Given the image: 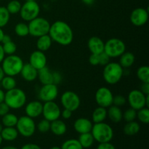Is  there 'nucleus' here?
I'll list each match as a JSON object with an SVG mask.
<instances>
[{
  "mask_svg": "<svg viewBox=\"0 0 149 149\" xmlns=\"http://www.w3.org/2000/svg\"><path fill=\"white\" fill-rule=\"evenodd\" d=\"M49 149H61V147L59 146H52V148H50Z\"/></svg>",
  "mask_w": 149,
  "mask_h": 149,
  "instance_id": "obj_57",
  "label": "nucleus"
},
{
  "mask_svg": "<svg viewBox=\"0 0 149 149\" xmlns=\"http://www.w3.org/2000/svg\"><path fill=\"white\" fill-rule=\"evenodd\" d=\"M10 107L4 102L0 103V116H3L10 112Z\"/></svg>",
  "mask_w": 149,
  "mask_h": 149,
  "instance_id": "obj_44",
  "label": "nucleus"
},
{
  "mask_svg": "<svg viewBox=\"0 0 149 149\" xmlns=\"http://www.w3.org/2000/svg\"><path fill=\"white\" fill-rule=\"evenodd\" d=\"M52 78H53V84L58 85V84L62 81V76L61 74L58 71H54L52 72Z\"/></svg>",
  "mask_w": 149,
  "mask_h": 149,
  "instance_id": "obj_45",
  "label": "nucleus"
},
{
  "mask_svg": "<svg viewBox=\"0 0 149 149\" xmlns=\"http://www.w3.org/2000/svg\"><path fill=\"white\" fill-rule=\"evenodd\" d=\"M1 117V124L4 127H15L18 119L16 115L10 112Z\"/></svg>",
  "mask_w": 149,
  "mask_h": 149,
  "instance_id": "obj_31",
  "label": "nucleus"
},
{
  "mask_svg": "<svg viewBox=\"0 0 149 149\" xmlns=\"http://www.w3.org/2000/svg\"><path fill=\"white\" fill-rule=\"evenodd\" d=\"M61 103L65 109L75 111L79 108L81 100L78 95L73 91H65L61 97Z\"/></svg>",
  "mask_w": 149,
  "mask_h": 149,
  "instance_id": "obj_11",
  "label": "nucleus"
},
{
  "mask_svg": "<svg viewBox=\"0 0 149 149\" xmlns=\"http://www.w3.org/2000/svg\"><path fill=\"white\" fill-rule=\"evenodd\" d=\"M3 128H4V126L2 125V124H0V133H1V130H3Z\"/></svg>",
  "mask_w": 149,
  "mask_h": 149,
  "instance_id": "obj_58",
  "label": "nucleus"
},
{
  "mask_svg": "<svg viewBox=\"0 0 149 149\" xmlns=\"http://www.w3.org/2000/svg\"><path fill=\"white\" fill-rule=\"evenodd\" d=\"M105 42L98 36H92L87 42V47L93 54H100L104 52Z\"/></svg>",
  "mask_w": 149,
  "mask_h": 149,
  "instance_id": "obj_19",
  "label": "nucleus"
},
{
  "mask_svg": "<svg viewBox=\"0 0 149 149\" xmlns=\"http://www.w3.org/2000/svg\"><path fill=\"white\" fill-rule=\"evenodd\" d=\"M113 95L111 90L108 87H100L96 91L95 99L98 106L108 109L113 104Z\"/></svg>",
  "mask_w": 149,
  "mask_h": 149,
  "instance_id": "obj_12",
  "label": "nucleus"
},
{
  "mask_svg": "<svg viewBox=\"0 0 149 149\" xmlns=\"http://www.w3.org/2000/svg\"><path fill=\"white\" fill-rule=\"evenodd\" d=\"M20 74L25 81L31 82L37 79L38 70L32 66L30 63L24 64Z\"/></svg>",
  "mask_w": 149,
  "mask_h": 149,
  "instance_id": "obj_20",
  "label": "nucleus"
},
{
  "mask_svg": "<svg viewBox=\"0 0 149 149\" xmlns=\"http://www.w3.org/2000/svg\"><path fill=\"white\" fill-rule=\"evenodd\" d=\"M141 90L143 93L147 95H149V83H142V85H141Z\"/></svg>",
  "mask_w": 149,
  "mask_h": 149,
  "instance_id": "obj_49",
  "label": "nucleus"
},
{
  "mask_svg": "<svg viewBox=\"0 0 149 149\" xmlns=\"http://www.w3.org/2000/svg\"><path fill=\"white\" fill-rule=\"evenodd\" d=\"M52 43V40L51 39L49 34L44 35V36L38 37V39L36 43V48H37L38 50L45 52L51 47Z\"/></svg>",
  "mask_w": 149,
  "mask_h": 149,
  "instance_id": "obj_24",
  "label": "nucleus"
},
{
  "mask_svg": "<svg viewBox=\"0 0 149 149\" xmlns=\"http://www.w3.org/2000/svg\"><path fill=\"white\" fill-rule=\"evenodd\" d=\"M81 1L86 5H92L95 2V0H81Z\"/></svg>",
  "mask_w": 149,
  "mask_h": 149,
  "instance_id": "obj_53",
  "label": "nucleus"
},
{
  "mask_svg": "<svg viewBox=\"0 0 149 149\" xmlns=\"http://www.w3.org/2000/svg\"><path fill=\"white\" fill-rule=\"evenodd\" d=\"M2 138H1V135H0V146H1V143H2Z\"/></svg>",
  "mask_w": 149,
  "mask_h": 149,
  "instance_id": "obj_59",
  "label": "nucleus"
},
{
  "mask_svg": "<svg viewBox=\"0 0 149 149\" xmlns=\"http://www.w3.org/2000/svg\"><path fill=\"white\" fill-rule=\"evenodd\" d=\"M99 57H100V65L105 66L110 62V58L106 52H103L99 54Z\"/></svg>",
  "mask_w": 149,
  "mask_h": 149,
  "instance_id": "obj_43",
  "label": "nucleus"
},
{
  "mask_svg": "<svg viewBox=\"0 0 149 149\" xmlns=\"http://www.w3.org/2000/svg\"><path fill=\"white\" fill-rule=\"evenodd\" d=\"M137 77L142 83H149V67L142 65L137 71Z\"/></svg>",
  "mask_w": 149,
  "mask_h": 149,
  "instance_id": "obj_32",
  "label": "nucleus"
},
{
  "mask_svg": "<svg viewBox=\"0 0 149 149\" xmlns=\"http://www.w3.org/2000/svg\"><path fill=\"white\" fill-rule=\"evenodd\" d=\"M0 82H1V87L6 91L15 88L16 84H17V82H16V80L15 79L14 77L6 75L3 77V79Z\"/></svg>",
  "mask_w": 149,
  "mask_h": 149,
  "instance_id": "obj_30",
  "label": "nucleus"
},
{
  "mask_svg": "<svg viewBox=\"0 0 149 149\" xmlns=\"http://www.w3.org/2000/svg\"><path fill=\"white\" fill-rule=\"evenodd\" d=\"M4 95H5V93L4 90L0 89V103L4 101Z\"/></svg>",
  "mask_w": 149,
  "mask_h": 149,
  "instance_id": "obj_52",
  "label": "nucleus"
},
{
  "mask_svg": "<svg viewBox=\"0 0 149 149\" xmlns=\"http://www.w3.org/2000/svg\"><path fill=\"white\" fill-rule=\"evenodd\" d=\"M42 109H43V103L39 100H33L25 106V113L26 116L34 119L39 117L42 113Z\"/></svg>",
  "mask_w": 149,
  "mask_h": 149,
  "instance_id": "obj_17",
  "label": "nucleus"
},
{
  "mask_svg": "<svg viewBox=\"0 0 149 149\" xmlns=\"http://www.w3.org/2000/svg\"><path fill=\"white\" fill-rule=\"evenodd\" d=\"M27 1H36V0H26Z\"/></svg>",
  "mask_w": 149,
  "mask_h": 149,
  "instance_id": "obj_60",
  "label": "nucleus"
},
{
  "mask_svg": "<svg viewBox=\"0 0 149 149\" xmlns=\"http://www.w3.org/2000/svg\"><path fill=\"white\" fill-rule=\"evenodd\" d=\"M97 149H116V147L110 142L100 143L97 146Z\"/></svg>",
  "mask_w": 149,
  "mask_h": 149,
  "instance_id": "obj_46",
  "label": "nucleus"
},
{
  "mask_svg": "<svg viewBox=\"0 0 149 149\" xmlns=\"http://www.w3.org/2000/svg\"><path fill=\"white\" fill-rule=\"evenodd\" d=\"M21 6V3L18 0H11V1L8 2L6 8L8 10L9 13L10 15H15L20 13Z\"/></svg>",
  "mask_w": 149,
  "mask_h": 149,
  "instance_id": "obj_35",
  "label": "nucleus"
},
{
  "mask_svg": "<svg viewBox=\"0 0 149 149\" xmlns=\"http://www.w3.org/2000/svg\"><path fill=\"white\" fill-rule=\"evenodd\" d=\"M1 149H18L17 147L13 146H4Z\"/></svg>",
  "mask_w": 149,
  "mask_h": 149,
  "instance_id": "obj_55",
  "label": "nucleus"
},
{
  "mask_svg": "<svg viewBox=\"0 0 149 149\" xmlns=\"http://www.w3.org/2000/svg\"><path fill=\"white\" fill-rule=\"evenodd\" d=\"M137 118V111L135 109L130 108L127 109L122 114V119L125 121L126 122H132L135 121Z\"/></svg>",
  "mask_w": 149,
  "mask_h": 149,
  "instance_id": "obj_39",
  "label": "nucleus"
},
{
  "mask_svg": "<svg viewBox=\"0 0 149 149\" xmlns=\"http://www.w3.org/2000/svg\"><path fill=\"white\" fill-rule=\"evenodd\" d=\"M10 41H12L10 36H9V35H7V34H4L2 39H1V43L4 44V43H7V42H10Z\"/></svg>",
  "mask_w": 149,
  "mask_h": 149,
  "instance_id": "obj_50",
  "label": "nucleus"
},
{
  "mask_svg": "<svg viewBox=\"0 0 149 149\" xmlns=\"http://www.w3.org/2000/svg\"><path fill=\"white\" fill-rule=\"evenodd\" d=\"M93 125V122L90 119L81 117L76 119L74 123V128L79 134H83L91 132Z\"/></svg>",
  "mask_w": 149,
  "mask_h": 149,
  "instance_id": "obj_18",
  "label": "nucleus"
},
{
  "mask_svg": "<svg viewBox=\"0 0 149 149\" xmlns=\"http://www.w3.org/2000/svg\"><path fill=\"white\" fill-rule=\"evenodd\" d=\"M137 118L143 124L149 123V109L148 107H144L137 111Z\"/></svg>",
  "mask_w": 149,
  "mask_h": 149,
  "instance_id": "obj_37",
  "label": "nucleus"
},
{
  "mask_svg": "<svg viewBox=\"0 0 149 149\" xmlns=\"http://www.w3.org/2000/svg\"><path fill=\"white\" fill-rule=\"evenodd\" d=\"M127 102V99L125 96L122 95H117L113 96V106H118V107H122L125 106Z\"/></svg>",
  "mask_w": 149,
  "mask_h": 149,
  "instance_id": "obj_41",
  "label": "nucleus"
},
{
  "mask_svg": "<svg viewBox=\"0 0 149 149\" xmlns=\"http://www.w3.org/2000/svg\"><path fill=\"white\" fill-rule=\"evenodd\" d=\"M36 129L40 132L41 133H47L50 130V122L47 119H42L37 125H36Z\"/></svg>",
  "mask_w": 149,
  "mask_h": 149,
  "instance_id": "obj_40",
  "label": "nucleus"
},
{
  "mask_svg": "<svg viewBox=\"0 0 149 149\" xmlns=\"http://www.w3.org/2000/svg\"><path fill=\"white\" fill-rule=\"evenodd\" d=\"M58 87L55 84H44L39 91V98L41 101H55L58 95Z\"/></svg>",
  "mask_w": 149,
  "mask_h": 149,
  "instance_id": "obj_14",
  "label": "nucleus"
},
{
  "mask_svg": "<svg viewBox=\"0 0 149 149\" xmlns=\"http://www.w3.org/2000/svg\"><path fill=\"white\" fill-rule=\"evenodd\" d=\"M4 34V33L2 30V28H0V44H1V39H2Z\"/></svg>",
  "mask_w": 149,
  "mask_h": 149,
  "instance_id": "obj_56",
  "label": "nucleus"
},
{
  "mask_svg": "<svg viewBox=\"0 0 149 149\" xmlns=\"http://www.w3.org/2000/svg\"><path fill=\"white\" fill-rule=\"evenodd\" d=\"M131 23L135 26H143L148 22V11L143 7H138L134 9L130 16Z\"/></svg>",
  "mask_w": 149,
  "mask_h": 149,
  "instance_id": "obj_15",
  "label": "nucleus"
},
{
  "mask_svg": "<svg viewBox=\"0 0 149 149\" xmlns=\"http://www.w3.org/2000/svg\"><path fill=\"white\" fill-rule=\"evenodd\" d=\"M107 116L113 123H119L122 120V114L123 112L120 109V107L111 105L108 108Z\"/></svg>",
  "mask_w": 149,
  "mask_h": 149,
  "instance_id": "obj_22",
  "label": "nucleus"
},
{
  "mask_svg": "<svg viewBox=\"0 0 149 149\" xmlns=\"http://www.w3.org/2000/svg\"><path fill=\"white\" fill-rule=\"evenodd\" d=\"M0 135L4 141H13L17 139L19 134L15 127H4Z\"/></svg>",
  "mask_w": 149,
  "mask_h": 149,
  "instance_id": "obj_23",
  "label": "nucleus"
},
{
  "mask_svg": "<svg viewBox=\"0 0 149 149\" xmlns=\"http://www.w3.org/2000/svg\"><path fill=\"white\" fill-rule=\"evenodd\" d=\"M61 149H84L79 142L78 139H68L63 143Z\"/></svg>",
  "mask_w": 149,
  "mask_h": 149,
  "instance_id": "obj_34",
  "label": "nucleus"
},
{
  "mask_svg": "<svg viewBox=\"0 0 149 149\" xmlns=\"http://www.w3.org/2000/svg\"><path fill=\"white\" fill-rule=\"evenodd\" d=\"M49 36L52 42L62 46H68L74 40V31L71 26L63 20H57L50 25Z\"/></svg>",
  "mask_w": 149,
  "mask_h": 149,
  "instance_id": "obj_1",
  "label": "nucleus"
},
{
  "mask_svg": "<svg viewBox=\"0 0 149 149\" xmlns=\"http://www.w3.org/2000/svg\"><path fill=\"white\" fill-rule=\"evenodd\" d=\"M72 113L73 111H71L68 110V109H64L63 110V111H61V116H62L64 119H69L71 117V116H72Z\"/></svg>",
  "mask_w": 149,
  "mask_h": 149,
  "instance_id": "obj_47",
  "label": "nucleus"
},
{
  "mask_svg": "<svg viewBox=\"0 0 149 149\" xmlns=\"http://www.w3.org/2000/svg\"><path fill=\"white\" fill-rule=\"evenodd\" d=\"M2 48L4 50V54L7 55H14L17 50V45L13 41L7 42V43L2 44Z\"/></svg>",
  "mask_w": 149,
  "mask_h": 149,
  "instance_id": "obj_38",
  "label": "nucleus"
},
{
  "mask_svg": "<svg viewBox=\"0 0 149 149\" xmlns=\"http://www.w3.org/2000/svg\"><path fill=\"white\" fill-rule=\"evenodd\" d=\"M39 81L42 84H53V78H52V72L45 66V68L38 71V77Z\"/></svg>",
  "mask_w": 149,
  "mask_h": 149,
  "instance_id": "obj_25",
  "label": "nucleus"
},
{
  "mask_svg": "<svg viewBox=\"0 0 149 149\" xmlns=\"http://www.w3.org/2000/svg\"><path fill=\"white\" fill-rule=\"evenodd\" d=\"M125 51L126 45L122 39L111 38L105 42L104 52H106L110 58H119Z\"/></svg>",
  "mask_w": 149,
  "mask_h": 149,
  "instance_id": "obj_7",
  "label": "nucleus"
},
{
  "mask_svg": "<svg viewBox=\"0 0 149 149\" xmlns=\"http://www.w3.org/2000/svg\"><path fill=\"white\" fill-rule=\"evenodd\" d=\"M124 75V68L119 63L109 62L104 66L103 77L107 84L113 85L117 84Z\"/></svg>",
  "mask_w": 149,
  "mask_h": 149,
  "instance_id": "obj_4",
  "label": "nucleus"
},
{
  "mask_svg": "<svg viewBox=\"0 0 149 149\" xmlns=\"http://www.w3.org/2000/svg\"><path fill=\"white\" fill-rule=\"evenodd\" d=\"M107 118V109L106 108L98 106L93 111L92 114V121L95 123H100L106 120Z\"/></svg>",
  "mask_w": 149,
  "mask_h": 149,
  "instance_id": "obj_27",
  "label": "nucleus"
},
{
  "mask_svg": "<svg viewBox=\"0 0 149 149\" xmlns=\"http://www.w3.org/2000/svg\"><path fill=\"white\" fill-rule=\"evenodd\" d=\"M20 17L24 21L29 22L39 16L40 13V7L36 1H27L22 4L20 10Z\"/></svg>",
  "mask_w": 149,
  "mask_h": 149,
  "instance_id": "obj_10",
  "label": "nucleus"
},
{
  "mask_svg": "<svg viewBox=\"0 0 149 149\" xmlns=\"http://www.w3.org/2000/svg\"><path fill=\"white\" fill-rule=\"evenodd\" d=\"M119 58H119V63L123 68H128L131 67L135 61V57L134 54L130 52H126V51Z\"/></svg>",
  "mask_w": 149,
  "mask_h": 149,
  "instance_id": "obj_26",
  "label": "nucleus"
},
{
  "mask_svg": "<svg viewBox=\"0 0 149 149\" xmlns=\"http://www.w3.org/2000/svg\"><path fill=\"white\" fill-rule=\"evenodd\" d=\"M20 149H42L39 145L35 143H26L23 145Z\"/></svg>",
  "mask_w": 149,
  "mask_h": 149,
  "instance_id": "obj_48",
  "label": "nucleus"
},
{
  "mask_svg": "<svg viewBox=\"0 0 149 149\" xmlns=\"http://www.w3.org/2000/svg\"><path fill=\"white\" fill-rule=\"evenodd\" d=\"M50 131L56 136H61L66 132L67 126L63 121L56 119L50 122Z\"/></svg>",
  "mask_w": 149,
  "mask_h": 149,
  "instance_id": "obj_21",
  "label": "nucleus"
},
{
  "mask_svg": "<svg viewBox=\"0 0 149 149\" xmlns=\"http://www.w3.org/2000/svg\"><path fill=\"white\" fill-rule=\"evenodd\" d=\"M97 143L111 142L113 137V130L111 127L106 122L95 123L90 132Z\"/></svg>",
  "mask_w": 149,
  "mask_h": 149,
  "instance_id": "obj_5",
  "label": "nucleus"
},
{
  "mask_svg": "<svg viewBox=\"0 0 149 149\" xmlns=\"http://www.w3.org/2000/svg\"><path fill=\"white\" fill-rule=\"evenodd\" d=\"M26 95L23 90L20 88L13 89L6 91L4 95V103L10 107V109H21L26 104Z\"/></svg>",
  "mask_w": 149,
  "mask_h": 149,
  "instance_id": "obj_2",
  "label": "nucleus"
},
{
  "mask_svg": "<svg viewBox=\"0 0 149 149\" xmlns=\"http://www.w3.org/2000/svg\"><path fill=\"white\" fill-rule=\"evenodd\" d=\"M89 63L90 65H100V57H99V54H93L89 57Z\"/></svg>",
  "mask_w": 149,
  "mask_h": 149,
  "instance_id": "obj_42",
  "label": "nucleus"
},
{
  "mask_svg": "<svg viewBox=\"0 0 149 149\" xmlns=\"http://www.w3.org/2000/svg\"><path fill=\"white\" fill-rule=\"evenodd\" d=\"M4 57H5V54H4V50H3L2 45L0 44V63H1L2 61L4 60Z\"/></svg>",
  "mask_w": 149,
  "mask_h": 149,
  "instance_id": "obj_51",
  "label": "nucleus"
},
{
  "mask_svg": "<svg viewBox=\"0 0 149 149\" xmlns=\"http://www.w3.org/2000/svg\"><path fill=\"white\" fill-rule=\"evenodd\" d=\"M23 61L17 55H7L1 62V68L6 76L15 77L20 74L23 68Z\"/></svg>",
  "mask_w": 149,
  "mask_h": 149,
  "instance_id": "obj_3",
  "label": "nucleus"
},
{
  "mask_svg": "<svg viewBox=\"0 0 149 149\" xmlns=\"http://www.w3.org/2000/svg\"><path fill=\"white\" fill-rule=\"evenodd\" d=\"M140 130H141L140 124L135 121L127 122L123 128L124 133L128 136H133V135H137L140 132Z\"/></svg>",
  "mask_w": 149,
  "mask_h": 149,
  "instance_id": "obj_28",
  "label": "nucleus"
},
{
  "mask_svg": "<svg viewBox=\"0 0 149 149\" xmlns=\"http://www.w3.org/2000/svg\"><path fill=\"white\" fill-rule=\"evenodd\" d=\"M127 100L130 108L138 111L144 107H148L149 95H146L140 90H132L128 94Z\"/></svg>",
  "mask_w": 149,
  "mask_h": 149,
  "instance_id": "obj_9",
  "label": "nucleus"
},
{
  "mask_svg": "<svg viewBox=\"0 0 149 149\" xmlns=\"http://www.w3.org/2000/svg\"><path fill=\"white\" fill-rule=\"evenodd\" d=\"M15 32L16 35L20 37H25V36H28L29 35L28 24L23 23V22L17 23L15 26Z\"/></svg>",
  "mask_w": 149,
  "mask_h": 149,
  "instance_id": "obj_33",
  "label": "nucleus"
},
{
  "mask_svg": "<svg viewBox=\"0 0 149 149\" xmlns=\"http://www.w3.org/2000/svg\"><path fill=\"white\" fill-rule=\"evenodd\" d=\"M61 113V108L55 101L45 102L43 104L42 115L44 116V119L49 122H51L59 119Z\"/></svg>",
  "mask_w": 149,
  "mask_h": 149,
  "instance_id": "obj_13",
  "label": "nucleus"
},
{
  "mask_svg": "<svg viewBox=\"0 0 149 149\" xmlns=\"http://www.w3.org/2000/svg\"><path fill=\"white\" fill-rule=\"evenodd\" d=\"M29 35L33 37H39L49 33L50 23L47 19L38 16L29 22Z\"/></svg>",
  "mask_w": 149,
  "mask_h": 149,
  "instance_id": "obj_6",
  "label": "nucleus"
},
{
  "mask_svg": "<svg viewBox=\"0 0 149 149\" xmlns=\"http://www.w3.org/2000/svg\"><path fill=\"white\" fill-rule=\"evenodd\" d=\"M47 59L45 52L38 50V49L33 51L29 57V63H30L38 71L47 66Z\"/></svg>",
  "mask_w": 149,
  "mask_h": 149,
  "instance_id": "obj_16",
  "label": "nucleus"
},
{
  "mask_svg": "<svg viewBox=\"0 0 149 149\" xmlns=\"http://www.w3.org/2000/svg\"><path fill=\"white\" fill-rule=\"evenodd\" d=\"M78 141L83 148H90L95 142L94 138H93L91 132L79 134Z\"/></svg>",
  "mask_w": 149,
  "mask_h": 149,
  "instance_id": "obj_29",
  "label": "nucleus"
},
{
  "mask_svg": "<svg viewBox=\"0 0 149 149\" xmlns=\"http://www.w3.org/2000/svg\"><path fill=\"white\" fill-rule=\"evenodd\" d=\"M10 19V14L6 7H0V28H3L7 25Z\"/></svg>",
  "mask_w": 149,
  "mask_h": 149,
  "instance_id": "obj_36",
  "label": "nucleus"
},
{
  "mask_svg": "<svg viewBox=\"0 0 149 149\" xmlns=\"http://www.w3.org/2000/svg\"><path fill=\"white\" fill-rule=\"evenodd\" d=\"M15 128L18 134L25 138H29L34 135L36 127L33 119L26 116H22L17 119Z\"/></svg>",
  "mask_w": 149,
  "mask_h": 149,
  "instance_id": "obj_8",
  "label": "nucleus"
},
{
  "mask_svg": "<svg viewBox=\"0 0 149 149\" xmlns=\"http://www.w3.org/2000/svg\"><path fill=\"white\" fill-rule=\"evenodd\" d=\"M4 76H5V74H4V71H3L2 68H1V66L0 65V81H1V79H2L3 77H4Z\"/></svg>",
  "mask_w": 149,
  "mask_h": 149,
  "instance_id": "obj_54",
  "label": "nucleus"
}]
</instances>
